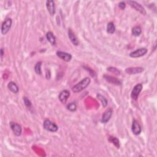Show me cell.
<instances>
[{
    "label": "cell",
    "instance_id": "cell-1",
    "mask_svg": "<svg viewBox=\"0 0 157 157\" xmlns=\"http://www.w3.org/2000/svg\"><path fill=\"white\" fill-rule=\"evenodd\" d=\"M90 82H91L90 78L88 77H85L73 87L72 91L76 93L81 92L82 90H84L85 88H86L89 85V84H90Z\"/></svg>",
    "mask_w": 157,
    "mask_h": 157
},
{
    "label": "cell",
    "instance_id": "cell-2",
    "mask_svg": "<svg viewBox=\"0 0 157 157\" xmlns=\"http://www.w3.org/2000/svg\"><path fill=\"white\" fill-rule=\"evenodd\" d=\"M43 128L46 130L52 133L57 132L59 130L58 126L55 123L48 119L44 120L43 123Z\"/></svg>",
    "mask_w": 157,
    "mask_h": 157
},
{
    "label": "cell",
    "instance_id": "cell-3",
    "mask_svg": "<svg viewBox=\"0 0 157 157\" xmlns=\"http://www.w3.org/2000/svg\"><path fill=\"white\" fill-rule=\"evenodd\" d=\"M13 25V20L10 18L6 19L2 24L1 25V33L2 35H5L9 31Z\"/></svg>",
    "mask_w": 157,
    "mask_h": 157
},
{
    "label": "cell",
    "instance_id": "cell-4",
    "mask_svg": "<svg viewBox=\"0 0 157 157\" xmlns=\"http://www.w3.org/2000/svg\"><path fill=\"white\" fill-rule=\"evenodd\" d=\"M127 3L133 8L136 9L139 13H140L142 15H146V10L144 9V7L139 3L134 1H128Z\"/></svg>",
    "mask_w": 157,
    "mask_h": 157
},
{
    "label": "cell",
    "instance_id": "cell-5",
    "mask_svg": "<svg viewBox=\"0 0 157 157\" xmlns=\"http://www.w3.org/2000/svg\"><path fill=\"white\" fill-rule=\"evenodd\" d=\"M143 88V85L142 84H138L134 87L133 90L131 91V97L134 100H138L139 94L141 92Z\"/></svg>",
    "mask_w": 157,
    "mask_h": 157
},
{
    "label": "cell",
    "instance_id": "cell-6",
    "mask_svg": "<svg viewBox=\"0 0 157 157\" xmlns=\"http://www.w3.org/2000/svg\"><path fill=\"white\" fill-rule=\"evenodd\" d=\"M148 50L147 49L145 48H141L138 49L136 50H134L130 53V57L131 58L133 59H136V58H139L142 57V56L145 55L147 53Z\"/></svg>",
    "mask_w": 157,
    "mask_h": 157
},
{
    "label": "cell",
    "instance_id": "cell-7",
    "mask_svg": "<svg viewBox=\"0 0 157 157\" xmlns=\"http://www.w3.org/2000/svg\"><path fill=\"white\" fill-rule=\"evenodd\" d=\"M10 127L11 130H13L14 134L17 136H20L22 132V128L21 126L18 124L17 123L13 122V121H10Z\"/></svg>",
    "mask_w": 157,
    "mask_h": 157
},
{
    "label": "cell",
    "instance_id": "cell-8",
    "mask_svg": "<svg viewBox=\"0 0 157 157\" xmlns=\"http://www.w3.org/2000/svg\"><path fill=\"white\" fill-rule=\"evenodd\" d=\"M57 57L59 58H60V59H61L62 60L66 61V62H69L72 59V55L70 53H67L65 52H63V51H57Z\"/></svg>",
    "mask_w": 157,
    "mask_h": 157
},
{
    "label": "cell",
    "instance_id": "cell-9",
    "mask_svg": "<svg viewBox=\"0 0 157 157\" xmlns=\"http://www.w3.org/2000/svg\"><path fill=\"white\" fill-rule=\"evenodd\" d=\"M144 71V69L142 67H130L125 69V71L127 74L130 75L138 74L142 73Z\"/></svg>",
    "mask_w": 157,
    "mask_h": 157
},
{
    "label": "cell",
    "instance_id": "cell-10",
    "mask_svg": "<svg viewBox=\"0 0 157 157\" xmlns=\"http://www.w3.org/2000/svg\"><path fill=\"white\" fill-rule=\"evenodd\" d=\"M113 110L111 108L107 109L104 113H103V116H102V118H101V121L102 123H104V124H106L107 123L109 120L110 119L112 116H113Z\"/></svg>",
    "mask_w": 157,
    "mask_h": 157
},
{
    "label": "cell",
    "instance_id": "cell-11",
    "mask_svg": "<svg viewBox=\"0 0 157 157\" xmlns=\"http://www.w3.org/2000/svg\"><path fill=\"white\" fill-rule=\"evenodd\" d=\"M131 130L134 135H136V136L139 135L142 131V128H141V125L139 124V123L136 120H134L133 121Z\"/></svg>",
    "mask_w": 157,
    "mask_h": 157
},
{
    "label": "cell",
    "instance_id": "cell-12",
    "mask_svg": "<svg viewBox=\"0 0 157 157\" xmlns=\"http://www.w3.org/2000/svg\"><path fill=\"white\" fill-rule=\"evenodd\" d=\"M103 77L107 82H109L111 84H114V85H121V82L119 79H118L117 78H116L115 77L109 76V75H104Z\"/></svg>",
    "mask_w": 157,
    "mask_h": 157
},
{
    "label": "cell",
    "instance_id": "cell-13",
    "mask_svg": "<svg viewBox=\"0 0 157 157\" xmlns=\"http://www.w3.org/2000/svg\"><path fill=\"white\" fill-rule=\"evenodd\" d=\"M48 13L50 16H53L55 14V3L53 0H47L46 3Z\"/></svg>",
    "mask_w": 157,
    "mask_h": 157
},
{
    "label": "cell",
    "instance_id": "cell-14",
    "mask_svg": "<svg viewBox=\"0 0 157 157\" xmlns=\"http://www.w3.org/2000/svg\"><path fill=\"white\" fill-rule=\"evenodd\" d=\"M70 96V92L68 90H64L61 92L59 98L61 103L65 104L67 102V101H68V99L69 98Z\"/></svg>",
    "mask_w": 157,
    "mask_h": 157
},
{
    "label": "cell",
    "instance_id": "cell-15",
    "mask_svg": "<svg viewBox=\"0 0 157 157\" xmlns=\"http://www.w3.org/2000/svg\"><path fill=\"white\" fill-rule=\"evenodd\" d=\"M68 37L71 41V42H72V44L76 46H77L79 42H78V41L76 36V35L74 34V33L73 31V30L70 28L68 30Z\"/></svg>",
    "mask_w": 157,
    "mask_h": 157
},
{
    "label": "cell",
    "instance_id": "cell-16",
    "mask_svg": "<svg viewBox=\"0 0 157 157\" xmlns=\"http://www.w3.org/2000/svg\"><path fill=\"white\" fill-rule=\"evenodd\" d=\"M7 88L10 92L14 93H17L19 92V88L14 82H9L7 84Z\"/></svg>",
    "mask_w": 157,
    "mask_h": 157
},
{
    "label": "cell",
    "instance_id": "cell-17",
    "mask_svg": "<svg viewBox=\"0 0 157 157\" xmlns=\"http://www.w3.org/2000/svg\"><path fill=\"white\" fill-rule=\"evenodd\" d=\"M46 39L52 45V46H55V45H56V38L52 32L49 31L47 33Z\"/></svg>",
    "mask_w": 157,
    "mask_h": 157
},
{
    "label": "cell",
    "instance_id": "cell-18",
    "mask_svg": "<svg viewBox=\"0 0 157 157\" xmlns=\"http://www.w3.org/2000/svg\"><path fill=\"white\" fill-rule=\"evenodd\" d=\"M142 33V29L139 26L134 27L131 30V33L134 36H139Z\"/></svg>",
    "mask_w": 157,
    "mask_h": 157
},
{
    "label": "cell",
    "instance_id": "cell-19",
    "mask_svg": "<svg viewBox=\"0 0 157 157\" xmlns=\"http://www.w3.org/2000/svg\"><path fill=\"white\" fill-rule=\"evenodd\" d=\"M116 31V27L113 22L110 21L107 25V32L109 34H113Z\"/></svg>",
    "mask_w": 157,
    "mask_h": 157
},
{
    "label": "cell",
    "instance_id": "cell-20",
    "mask_svg": "<svg viewBox=\"0 0 157 157\" xmlns=\"http://www.w3.org/2000/svg\"><path fill=\"white\" fill-rule=\"evenodd\" d=\"M109 141L110 142H111V143H113L117 149H119V148H120V141H119V140H118L116 137H114V136H110V137H109Z\"/></svg>",
    "mask_w": 157,
    "mask_h": 157
},
{
    "label": "cell",
    "instance_id": "cell-21",
    "mask_svg": "<svg viewBox=\"0 0 157 157\" xmlns=\"http://www.w3.org/2000/svg\"><path fill=\"white\" fill-rule=\"evenodd\" d=\"M96 97L101 102L102 105L104 107H106L107 106V103H108L107 100L104 96H103L102 95H101V94H98L96 95Z\"/></svg>",
    "mask_w": 157,
    "mask_h": 157
},
{
    "label": "cell",
    "instance_id": "cell-22",
    "mask_svg": "<svg viewBox=\"0 0 157 157\" xmlns=\"http://www.w3.org/2000/svg\"><path fill=\"white\" fill-rule=\"evenodd\" d=\"M41 66H42V61H38L35 66V73L38 75H41L42 74V69H41Z\"/></svg>",
    "mask_w": 157,
    "mask_h": 157
},
{
    "label": "cell",
    "instance_id": "cell-23",
    "mask_svg": "<svg viewBox=\"0 0 157 157\" xmlns=\"http://www.w3.org/2000/svg\"><path fill=\"white\" fill-rule=\"evenodd\" d=\"M107 71L114 74L116 76H120V71L119 70H118L117 68H115V67H113V66H110L109 67V68H107Z\"/></svg>",
    "mask_w": 157,
    "mask_h": 157
},
{
    "label": "cell",
    "instance_id": "cell-24",
    "mask_svg": "<svg viewBox=\"0 0 157 157\" xmlns=\"http://www.w3.org/2000/svg\"><path fill=\"white\" fill-rule=\"evenodd\" d=\"M67 109L70 112H75L77 109V106L75 103H71L67 106Z\"/></svg>",
    "mask_w": 157,
    "mask_h": 157
},
{
    "label": "cell",
    "instance_id": "cell-25",
    "mask_svg": "<svg viewBox=\"0 0 157 157\" xmlns=\"http://www.w3.org/2000/svg\"><path fill=\"white\" fill-rule=\"evenodd\" d=\"M23 99H24V104H25V106L27 107L30 108L32 106V104H31V102L30 101V100L27 97H24Z\"/></svg>",
    "mask_w": 157,
    "mask_h": 157
},
{
    "label": "cell",
    "instance_id": "cell-26",
    "mask_svg": "<svg viewBox=\"0 0 157 157\" xmlns=\"http://www.w3.org/2000/svg\"><path fill=\"white\" fill-rule=\"evenodd\" d=\"M118 7L121 10H124L126 7V4L124 1H121L118 3Z\"/></svg>",
    "mask_w": 157,
    "mask_h": 157
},
{
    "label": "cell",
    "instance_id": "cell-27",
    "mask_svg": "<svg viewBox=\"0 0 157 157\" xmlns=\"http://www.w3.org/2000/svg\"><path fill=\"white\" fill-rule=\"evenodd\" d=\"M46 77L47 79H50V78L51 77V74H50V72L49 70H46Z\"/></svg>",
    "mask_w": 157,
    "mask_h": 157
},
{
    "label": "cell",
    "instance_id": "cell-28",
    "mask_svg": "<svg viewBox=\"0 0 157 157\" xmlns=\"http://www.w3.org/2000/svg\"><path fill=\"white\" fill-rule=\"evenodd\" d=\"M3 55H4V49L1 48V59L3 58Z\"/></svg>",
    "mask_w": 157,
    "mask_h": 157
}]
</instances>
